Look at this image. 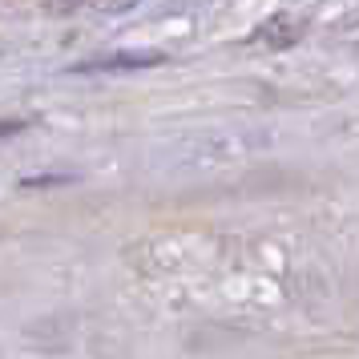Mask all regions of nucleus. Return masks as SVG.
Segmentation results:
<instances>
[{
	"label": "nucleus",
	"instance_id": "f257e3e1",
	"mask_svg": "<svg viewBox=\"0 0 359 359\" xmlns=\"http://www.w3.org/2000/svg\"><path fill=\"white\" fill-rule=\"evenodd\" d=\"M165 65V53H109V57H93L73 65V73H126V69H154Z\"/></svg>",
	"mask_w": 359,
	"mask_h": 359
},
{
	"label": "nucleus",
	"instance_id": "f03ea898",
	"mask_svg": "<svg viewBox=\"0 0 359 359\" xmlns=\"http://www.w3.org/2000/svg\"><path fill=\"white\" fill-rule=\"evenodd\" d=\"M259 36H266L271 45H291V41H299V25H294L291 17H275L271 25H262L259 33H255V41Z\"/></svg>",
	"mask_w": 359,
	"mask_h": 359
},
{
	"label": "nucleus",
	"instance_id": "7ed1b4c3",
	"mask_svg": "<svg viewBox=\"0 0 359 359\" xmlns=\"http://www.w3.org/2000/svg\"><path fill=\"white\" fill-rule=\"evenodd\" d=\"M73 182V174H33V178H25L20 186L25 190H41V186H69Z\"/></svg>",
	"mask_w": 359,
	"mask_h": 359
},
{
	"label": "nucleus",
	"instance_id": "20e7f679",
	"mask_svg": "<svg viewBox=\"0 0 359 359\" xmlns=\"http://www.w3.org/2000/svg\"><path fill=\"white\" fill-rule=\"evenodd\" d=\"M25 130H29L25 117H4V121H0V137H13V133H25Z\"/></svg>",
	"mask_w": 359,
	"mask_h": 359
}]
</instances>
